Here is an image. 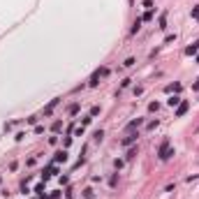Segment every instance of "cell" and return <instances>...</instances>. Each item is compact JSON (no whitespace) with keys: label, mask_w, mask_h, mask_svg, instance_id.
Wrapping results in <instances>:
<instances>
[{"label":"cell","mask_w":199,"mask_h":199,"mask_svg":"<svg viewBox=\"0 0 199 199\" xmlns=\"http://www.w3.org/2000/svg\"><path fill=\"white\" fill-rule=\"evenodd\" d=\"M157 155H160V160H162V162H165V160H169V157L174 155V151H169V139H167L165 144L160 146V151H157Z\"/></svg>","instance_id":"cell-1"},{"label":"cell","mask_w":199,"mask_h":199,"mask_svg":"<svg viewBox=\"0 0 199 199\" xmlns=\"http://www.w3.org/2000/svg\"><path fill=\"white\" fill-rule=\"evenodd\" d=\"M53 162H56V165L67 162V151H58V153H56V157H53Z\"/></svg>","instance_id":"cell-2"},{"label":"cell","mask_w":199,"mask_h":199,"mask_svg":"<svg viewBox=\"0 0 199 199\" xmlns=\"http://www.w3.org/2000/svg\"><path fill=\"white\" fill-rule=\"evenodd\" d=\"M137 139H139V134H134V132H132V134H127V137L123 139L121 144H123V146H132V144H134V141H137Z\"/></svg>","instance_id":"cell-3"},{"label":"cell","mask_w":199,"mask_h":199,"mask_svg":"<svg viewBox=\"0 0 199 199\" xmlns=\"http://www.w3.org/2000/svg\"><path fill=\"white\" fill-rule=\"evenodd\" d=\"M141 123H144V118H134V121H130V123H127V127H125V130H127V132L137 130V127L141 125Z\"/></svg>","instance_id":"cell-4"},{"label":"cell","mask_w":199,"mask_h":199,"mask_svg":"<svg viewBox=\"0 0 199 199\" xmlns=\"http://www.w3.org/2000/svg\"><path fill=\"white\" fill-rule=\"evenodd\" d=\"M199 51V40L195 44H190V46H188V49H185V56H195V53Z\"/></svg>","instance_id":"cell-5"},{"label":"cell","mask_w":199,"mask_h":199,"mask_svg":"<svg viewBox=\"0 0 199 199\" xmlns=\"http://www.w3.org/2000/svg\"><path fill=\"white\" fill-rule=\"evenodd\" d=\"M188 107H190V104H188V102H181V104H178V109H176V116H178V118H181L183 113L188 111Z\"/></svg>","instance_id":"cell-6"},{"label":"cell","mask_w":199,"mask_h":199,"mask_svg":"<svg viewBox=\"0 0 199 199\" xmlns=\"http://www.w3.org/2000/svg\"><path fill=\"white\" fill-rule=\"evenodd\" d=\"M53 174H56V167H53V165H51V167H46V171H44V174H42V178H44V181H46V178H51Z\"/></svg>","instance_id":"cell-7"},{"label":"cell","mask_w":199,"mask_h":199,"mask_svg":"<svg viewBox=\"0 0 199 199\" xmlns=\"http://www.w3.org/2000/svg\"><path fill=\"white\" fill-rule=\"evenodd\" d=\"M181 83H174V86H167V90H174V93H181Z\"/></svg>","instance_id":"cell-8"},{"label":"cell","mask_w":199,"mask_h":199,"mask_svg":"<svg viewBox=\"0 0 199 199\" xmlns=\"http://www.w3.org/2000/svg\"><path fill=\"white\" fill-rule=\"evenodd\" d=\"M169 104H171V107H176V104H181V97H178V95L169 97Z\"/></svg>","instance_id":"cell-9"},{"label":"cell","mask_w":199,"mask_h":199,"mask_svg":"<svg viewBox=\"0 0 199 199\" xmlns=\"http://www.w3.org/2000/svg\"><path fill=\"white\" fill-rule=\"evenodd\" d=\"M139 28H141V19H137V21H134V26H132V35H134V33H137V30H139Z\"/></svg>","instance_id":"cell-10"},{"label":"cell","mask_w":199,"mask_h":199,"mask_svg":"<svg viewBox=\"0 0 199 199\" xmlns=\"http://www.w3.org/2000/svg\"><path fill=\"white\" fill-rule=\"evenodd\" d=\"M160 28H162V30L167 28V14H162V16H160Z\"/></svg>","instance_id":"cell-11"},{"label":"cell","mask_w":199,"mask_h":199,"mask_svg":"<svg viewBox=\"0 0 199 199\" xmlns=\"http://www.w3.org/2000/svg\"><path fill=\"white\" fill-rule=\"evenodd\" d=\"M60 127H63V123H60V121H56V123H53V125H51V130H53V132H58V130H60Z\"/></svg>","instance_id":"cell-12"},{"label":"cell","mask_w":199,"mask_h":199,"mask_svg":"<svg viewBox=\"0 0 199 199\" xmlns=\"http://www.w3.org/2000/svg\"><path fill=\"white\" fill-rule=\"evenodd\" d=\"M83 197H86V199H93V197H95V195H93V190L88 188V190H83Z\"/></svg>","instance_id":"cell-13"},{"label":"cell","mask_w":199,"mask_h":199,"mask_svg":"<svg viewBox=\"0 0 199 199\" xmlns=\"http://www.w3.org/2000/svg\"><path fill=\"white\" fill-rule=\"evenodd\" d=\"M93 137H95V141H102V137H104V132H102V130H97L95 134H93Z\"/></svg>","instance_id":"cell-14"},{"label":"cell","mask_w":199,"mask_h":199,"mask_svg":"<svg viewBox=\"0 0 199 199\" xmlns=\"http://www.w3.org/2000/svg\"><path fill=\"white\" fill-rule=\"evenodd\" d=\"M157 107H160L157 102H151V104H148V111H157Z\"/></svg>","instance_id":"cell-15"},{"label":"cell","mask_w":199,"mask_h":199,"mask_svg":"<svg viewBox=\"0 0 199 199\" xmlns=\"http://www.w3.org/2000/svg\"><path fill=\"white\" fill-rule=\"evenodd\" d=\"M97 72H100V77H107L109 74V67H102V69H97Z\"/></svg>","instance_id":"cell-16"},{"label":"cell","mask_w":199,"mask_h":199,"mask_svg":"<svg viewBox=\"0 0 199 199\" xmlns=\"http://www.w3.org/2000/svg\"><path fill=\"white\" fill-rule=\"evenodd\" d=\"M141 5H144V7H148V9H151V7H153V0H144V2H141Z\"/></svg>","instance_id":"cell-17"},{"label":"cell","mask_w":199,"mask_h":199,"mask_svg":"<svg viewBox=\"0 0 199 199\" xmlns=\"http://www.w3.org/2000/svg\"><path fill=\"white\" fill-rule=\"evenodd\" d=\"M192 16H195V19H199V7H195V9H192Z\"/></svg>","instance_id":"cell-18"},{"label":"cell","mask_w":199,"mask_h":199,"mask_svg":"<svg viewBox=\"0 0 199 199\" xmlns=\"http://www.w3.org/2000/svg\"><path fill=\"white\" fill-rule=\"evenodd\" d=\"M192 90H199V79L195 81V83H192Z\"/></svg>","instance_id":"cell-19"}]
</instances>
